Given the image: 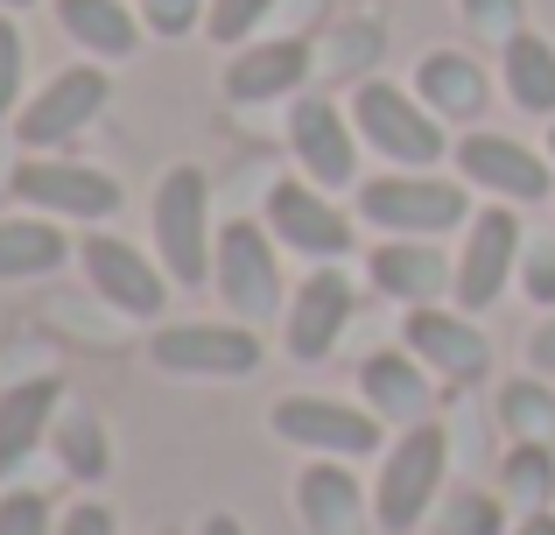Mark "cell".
I'll return each instance as SVG.
<instances>
[{"label":"cell","instance_id":"1","mask_svg":"<svg viewBox=\"0 0 555 535\" xmlns=\"http://www.w3.org/2000/svg\"><path fill=\"white\" fill-rule=\"evenodd\" d=\"M155 262L169 268L177 289H204L211 282V262H218V233H211V177L197 163H177L163 169L155 183Z\"/></svg>","mask_w":555,"mask_h":535},{"label":"cell","instance_id":"2","mask_svg":"<svg viewBox=\"0 0 555 535\" xmlns=\"http://www.w3.org/2000/svg\"><path fill=\"white\" fill-rule=\"evenodd\" d=\"M352 127L393 169H436L450 155L443 120L415 99V85H393V78H359L352 85Z\"/></svg>","mask_w":555,"mask_h":535},{"label":"cell","instance_id":"3","mask_svg":"<svg viewBox=\"0 0 555 535\" xmlns=\"http://www.w3.org/2000/svg\"><path fill=\"white\" fill-rule=\"evenodd\" d=\"M359 219L387 240H436L450 226H472V198H464V177L450 183L429 169H387L359 183Z\"/></svg>","mask_w":555,"mask_h":535},{"label":"cell","instance_id":"4","mask_svg":"<svg viewBox=\"0 0 555 535\" xmlns=\"http://www.w3.org/2000/svg\"><path fill=\"white\" fill-rule=\"evenodd\" d=\"M443 472H450V430L443 423H415L387 444L379 458V480H373V522L387 535L422 528V514L436 508L443 494Z\"/></svg>","mask_w":555,"mask_h":535},{"label":"cell","instance_id":"5","mask_svg":"<svg viewBox=\"0 0 555 535\" xmlns=\"http://www.w3.org/2000/svg\"><path fill=\"white\" fill-rule=\"evenodd\" d=\"M282 240L268 233V219H232L218 226V262H211V289L240 324H274L282 317Z\"/></svg>","mask_w":555,"mask_h":535},{"label":"cell","instance_id":"6","mask_svg":"<svg viewBox=\"0 0 555 535\" xmlns=\"http://www.w3.org/2000/svg\"><path fill=\"white\" fill-rule=\"evenodd\" d=\"M260 219H268V233L282 240L288 254H302L310 268L359 254V212H345L338 198L317 191L310 177H282L268 191V205H260Z\"/></svg>","mask_w":555,"mask_h":535},{"label":"cell","instance_id":"7","mask_svg":"<svg viewBox=\"0 0 555 535\" xmlns=\"http://www.w3.org/2000/svg\"><path fill=\"white\" fill-rule=\"evenodd\" d=\"M260 331L240 324V317H225V324H204V317H190V324H155L149 331V359L163 373H177V381H246V373H260Z\"/></svg>","mask_w":555,"mask_h":535},{"label":"cell","instance_id":"8","mask_svg":"<svg viewBox=\"0 0 555 535\" xmlns=\"http://www.w3.org/2000/svg\"><path fill=\"white\" fill-rule=\"evenodd\" d=\"M8 191L22 198L28 212H50V219H64V226H106L113 212L127 205L106 169L70 163V155H28V163H14Z\"/></svg>","mask_w":555,"mask_h":535},{"label":"cell","instance_id":"9","mask_svg":"<svg viewBox=\"0 0 555 535\" xmlns=\"http://www.w3.org/2000/svg\"><path fill=\"white\" fill-rule=\"evenodd\" d=\"M268 430L282 444H302L317 458H373L387 451V423L366 409V402H338V395H282L268 409Z\"/></svg>","mask_w":555,"mask_h":535},{"label":"cell","instance_id":"10","mask_svg":"<svg viewBox=\"0 0 555 535\" xmlns=\"http://www.w3.org/2000/svg\"><path fill=\"white\" fill-rule=\"evenodd\" d=\"M106 99H113V85H106L99 64H64L36 99H22V113H14V141H22L28 155H56L64 141H78L85 127L106 113Z\"/></svg>","mask_w":555,"mask_h":535},{"label":"cell","instance_id":"11","mask_svg":"<svg viewBox=\"0 0 555 535\" xmlns=\"http://www.w3.org/2000/svg\"><path fill=\"white\" fill-rule=\"evenodd\" d=\"M520 247H528V233H520V205L472 212L464 247H457V282H450L457 310H492V303L514 289V275H520Z\"/></svg>","mask_w":555,"mask_h":535},{"label":"cell","instance_id":"12","mask_svg":"<svg viewBox=\"0 0 555 535\" xmlns=\"http://www.w3.org/2000/svg\"><path fill=\"white\" fill-rule=\"evenodd\" d=\"M450 155H457V177L472 183V191L500 198V205H542V198H555V163L542 149H528V141H514V135L472 127L464 141H450Z\"/></svg>","mask_w":555,"mask_h":535},{"label":"cell","instance_id":"13","mask_svg":"<svg viewBox=\"0 0 555 535\" xmlns=\"http://www.w3.org/2000/svg\"><path fill=\"white\" fill-rule=\"evenodd\" d=\"M78 268H85V282H92L120 317H134V324H155V317H163V303H169V268L149 262L134 240L92 226V233L78 240Z\"/></svg>","mask_w":555,"mask_h":535},{"label":"cell","instance_id":"14","mask_svg":"<svg viewBox=\"0 0 555 535\" xmlns=\"http://www.w3.org/2000/svg\"><path fill=\"white\" fill-rule=\"evenodd\" d=\"M288 155L302 163V177H310L317 191L359 183V127L345 120V106L324 99V92H296V106H288Z\"/></svg>","mask_w":555,"mask_h":535},{"label":"cell","instance_id":"15","mask_svg":"<svg viewBox=\"0 0 555 535\" xmlns=\"http://www.w3.org/2000/svg\"><path fill=\"white\" fill-rule=\"evenodd\" d=\"M352 310H359L352 275H345L338 262L310 268V275L296 282V296H288V310H282V345H288V359H302V367L331 359V345L345 339Z\"/></svg>","mask_w":555,"mask_h":535},{"label":"cell","instance_id":"16","mask_svg":"<svg viewBox=\"0 0 555 535\" xmlns=\"http://www.w3.org/2000/svg\"><path fill=\"white\" fill-rule=\"evenodd\" d=\"M401 339L443 387H478L486 367H492V339L472 324V310H436V303H422V310H408Z\"/></svg>","mask_w":555,"mask_h":535},{"label":"cell","instance_id":"17","mask_svg":"<svg viewBox=\"0 0 555 535\" xmlns=\"http://www.w3.org/2000/svg\"><path fill=\"white\" fill-rule=\"evenodd\" d=\"M310 64L317 50L302 36H268V42H240V50L225 56V99L232 106H268V99H288L310 85Z\"/></svg>","mask_w":555,"mask_h":535},{"label":"cell","instance_id":"18","mask_svg":"<svg viewBox=\"0 0 555 535\" xmlns=\"http://www.w3.org/2000/svg\"><path fill=\"white\" fill-rule=\"evenodd\" d=\"M366 282L401 310H422V303H443L450 282H457V262H450L436 240H379L366 247Z\"/></svg>","mask_w":555,"mask_h":535},{"label":"cell","instance_id":"19","mask_svg":"<svg viewBox=\"0 0 555 535\" xmlns=\"http://www.w3.org/2000/svg\"><path fill=\"white\" fill-rule=\"evenodd\" d=\"M296 514L310 535H366L373 494L352 480V458H310L296 472Z\"/></svg>","mask_w":555,"mask_h":535},{"label":"cell","instance_id":"20","mask_svg":"<svg viewBox=\"0 0 555 535\" xmlns=\"http://www.w3.org/2000/svg\"><path fill=\"white\" fill-rule=\"evenodd\" d=\"M359 395H366V409L379 423L415 430L436 416V373L415 353H366L359 359Z\"/></svg>","mask_w":555,"mask_h":535},{"label":"cell","instance_id":"21","mask_svg":"<svg viewBox=\"0 0 555 535\" xmlns=\"http://www.w3.org/2000/svg\"><path fill=\"white\" fill-rule=\"evenodd\" d=\"M64 381L56 373H36V381H14L8 395H0V486L14 480V472L28 466V451H36L42 437L56 430V409H64Z\"/></svg>","mask_w":555,"mask_h":535},{"label":"cell","instance_id":"22","mask_svg":"<svg viewBox=\"0 0 555 535\" xmlns=\"http://www.w3.org/2000/svg\"><path fill=\"white\" fill-rule=\"evenodd\" d=\"M408 85H415V99H422V106H429L443 127H457V120L472 127L478 113L492 106L486 71H478V56H464V50H429V56L415 64V78H408Z\"/></svg>","mask_w":555,"mask_h":535},{"label":"cell","instance_id":"23","mask_svg":"<svg viewBox=\"0 0 555 535\" xmlns=\"http://www.w3.org/2000/svg\"><path fill=\"white\" fill-rule=\"evenodd\" d=\"M50 8H56V28H64L92 64H127V56L149 42L141 8H127V0H50Z\"/></svg>","mask_w":555,"mask_h":535},{"label":"cell","instance_id":"24","mask_svg":"<svg viewBox=\"0 0 555 535\" xmlns=\"http://www.w3.org/2000/svg\"><path fill=\"white\" fill-rule=\"evenodd\" d=\"M70 254L78 247L64 240V219H50V212H8V219H0V282L56 275Z\"/></svg>","mask_w":555,"mask_h":535},{"label":"cell","instance_id":"25","mask_svg":"<svg viewBox=\"0 0 555 535\" xmlns=\"http://www.w3.org/2000/svg\"><path fill=\"white\" fill-rule=\"evenodd\" d=\"M500 85L520 113L555 120V42L534 36V28H520L514 42H500Z\"/></svg>","mask_w":555,"mask_h":535},{"label":"cell","instance_id":"26","mask_svg":"<svg viewBox=\"0 0 555 535\" xmlns=\"http://www.w3.org/2000/svg\"><path fill=\"white\" fill-rule=\"evenodd\" d=\"M50 451H56V466H64V480H78V486H99L113 472L106 423H99V409H85V402H64V409H56Z\"/></svg>","mask_w":555,"mask_h":535},{"label":"cell","instance_id":"27","mask_svg":"<svg viewBox=\"0 0 555 535\" xmlns=\"http://www.w3.org/2000/svg\"><path fill=\"white\" fill-rule=\"evenodd\" d=\"M500 480H506V500H514L520 514L555 508V444L548 437H520L514 451H506Z\"/></svg>","mask_w":555,"mask_h":535},{"label":"cell","instance_id":"28","mask_svg":"<svg viewBox=\"0 0 555 535\" xmlns=\"http://www.w3.org/2000/svg\"><path fill=\"white\" fill-rule=\"evenodd\" d=\"M500 423L506 437H555V387L542 373H514V381L500 387Z\"/></svg>","mask_w":555,"mask_h":535},{"label":"cell","instance_id":"29","mask_svg":"<svg viewBox=\"0 0 555 535\" xmlns=\"http://www.w3.org/2000/svg\"><path fill=\"white\" fill-rule=\"evenodd\" d=\"M443 535H506V500L478 494V486H457L443 500Z\"/></svg>","mask_w":555,"mask_h":535},{"label":"cell","instance_id":"30","mask_svg":"<svg viewBox=\"0 0 555 535\" xmlns=\"http://www.w3.org/2000/svg\"><path fill=\"white\" fill-rule=\"evenodd\" d=\"M274 14V0H211V14H204V36L218 42V50H240V42H254V28Z\"/></svg>","mask_w":555,"mask_h":535},{"label":"cell","instance_id":"31","mask_svg":"<svg viewBox=\"0 0 555 535\" xmlns=\"http://www.w3.org/2000/svg\"><path fill=\"white\" fill-rule=\"evenodd\" d=\"M457 14L478 42H514L528 28V0H457Z\"/></svg>","mask_w":555,"mask_h":535},{"label":"cell","instance_id":"32","mask_svg":"<svg viewBox=\"0 0 555 535\" xmlns=\"http://www.w3.org/2000/svg\"><path fill=\"white\" fill-rule=\"evenodd\" d=\"M22 78H28V42L14 28V14L0 8V120L22 113Z\"/></svg>","mask_w":555,"mask_h":535},{"label":"cell","instance_id":"33","mask_svg":"<svg viewBox=\"0 0 555 535\" xmlns=\"http://www.w3.org/2000/svg\"><path fill=\"white\" fill-rule=\"evenodd\" d=\"M204 14H211V0H141V28L149 36H197L204 28Z\"/></svg>","mask_w":555,"mask_h":535},{"label":"cell","instance_id":"34","mask_svg":"<svg viewBox=\"0 0 555 535\" xmlns=\"http://www.w3.org/2000/svg\"><path fill=\"white\" fill-rule=\"evenodd\" d=\"M0 535H56L50 500H42V494H28V486L0 494Z\"/></svg>","mask_w":555,"mask_h":535},{"label":"cell","instance_id":"35","mask_svg":"<svg viewBox=\"0 0 555 535\" xmlns=\"http://www.w3.org/2000/svg\"><path fill=\"white\" fill-rule=\"evenodd\" d=\"M520 296L555 310V240H528L520 247Z\"/></svg>","mask_w":555,"mask_h":535},{"label":"cell","instance_id":"36","mask_svg":"<svg viewBox=\"0 0 555 535\" xmlns=\"http://www.w3.org/2000/svg\"><path fill=\"white\" fill-rule=\"evenodd\" d=\"M56 535H120V522H113V508H99V500H78V508H64Z\"/></svg>","mask_w":555,"mask_h":535},{"label":"cell","instance_id":"37","mask_svg":"<svg viewBox=\"0 0 555 535\" xmlns=\"http://www.w3.org/2000/svg\"><path fill=\"white\" fill-rule=\"evenodd\" d=\"M373 42H379V22H352V36L338 28V42H331V64H359V56H373Z\"/></svg>","mask_w":555,"mask_h":535},{"label":"cell","instance_id":"38","mask_svg":"<svg viewBox=\"0 0 555 535\" xmlns=\"http://www.w3.org/2000/svg\"><path fill=\"white\" fill-rule=\"evenodd\" d=\"M528 367L542 373V381H555V310L542 317V331L528 339Z\"/></svg>","mask_w":555,"mask_h":535},{"label":"cell","instance_id":"39","mask_svg":"<svg viewBox=\"0 0 555 535\" xmlns=\"http://www.w3.org/2000/svg\"><path fill=\"white\" fill-rule=\"evenodd\" d=\"M197 535H246V522H240V514H204Z\"/></svg>","mask_w":555,"mask_h":535},{"label":"cell","instance_id":"40","mask_svg":"<svg viewBox=\"0 0 555 535\" xmlns=\"http://www.w3.org/2000/svg\"><path fill=\"white\" fill-rule=\"evenodd\" d=\"M506 535H555V514H548V508H542V514H520Z\"/></svg>","mask_w":555,"mask_h":535},{"label":"cell","instance_id":"41","mask_svg":"<svg viewBox=\"0 0 555 535\" xmlns=\"http://www.w3.org/2000/svg\"><path fill=\"white\" fill-rule=\"evenodd\" d=\"M0 8H8V14H28V8H36V0H0Z\"/></svg>","mask_w":555,"mask_h":535},{"label":"cell","instance_id":"42","mask_svg":"<svg viewBox=\"0 0 555 535\" xmlns=\"http://www.w3.org/2000/svg\"><path fill=\"white\" fill-rule=\"evenodd\" d=\"M548 163H555V120H548Z\"/></svg>","mask_w":555,"mask_h":535}]
</instances>
